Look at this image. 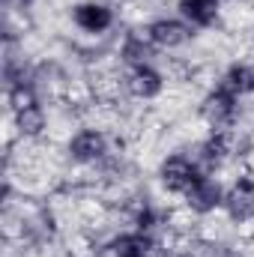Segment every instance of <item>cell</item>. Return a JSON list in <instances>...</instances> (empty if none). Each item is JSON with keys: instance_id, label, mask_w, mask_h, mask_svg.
<instances>
[{"instance_id": "1", "label": "cell", "mask_w": 254, "mask_h": 257, "mask_svg": "<svg viewBox=\"0 0 254 257\" xmlns=\"http://www.w3.org/2000/svg\"><path fill=\"white\" fill-rule=\"evenodd\" d=\"M114 156L111 138L105 128L96 126H81L66 138V159L78 168H99Z\"/></svg>"}, {"instance_id": "2", "label": "cell", "mask_w": 254, "mask_h": 257, "mask_svg": "<svg viewBox=\"0 0 254 257\" xmlns=\"http://www.w3.org/2000/svg\"><path fill=\"white\" fill-rule=\"evenodd\" d=\"M197 114L206 123V128H218V132H233L242 114V99L233 96L230 90H224L221 84H212L200 102H197Z\"/></svg>"}, {"instance_id": "3", "label": "cell", "mask_w": 254, "mask_h": 257, "mask_svg": "<svg viewBox=\"0 0 254 257\" xmlns=\"http://www.w3.org/2000/svg\"><path fill=\"white\" fill-rule=\"evenodd\" d=\"M200 174H203V168L197 165L194 153H183V150H174V153L162 156V162L156 168V180H159L162 192L174 194V197H183Z\"/></svg>"}, {"instance_id": "4", "label": "cell", "mask_w": 254, "mask_h": 257, "mask_svg": "<svg viewBox=\"0 0 254 257\" xmlns=\"http://www.w3.org/2000/svg\"><path fill=\"white\" fill-rule=\"evenodd\" d=\"M144 36L153 42L156 51L171 54V51H180L189 45L194 36V27H189L180 15H156L144 24Z\"/></svg>"}, {"instance_id": "5", "label": "cell", "mask_w": 254, "mask_h": 257, "mask_svg": "<svg viewBox=\"0 0 254 257\" xmlns=\"http://www.w3.org/2000/svg\"><path fill=\"white\" fill-rule=\"evenodd\" d=\"M120 84H123V93L135 102H156L168 90V78L156 63L129 66L123 72V78H120Z\"/></svg>"}, {"instance_id": "6", "label": "cell", "mask_w": 254, "mask_h": 257, "mask_svg": "<svg viewBox=\"0 0 254 257\" xmlns=\"http://www.w3.org/2000/svg\"><path fill=\"white\" fill-rule=\"evenodd\" d=\"M236 156V141L233 132H218L209 128L197 144H194V159L206 174H218L224 165H230V159Z\"/></svg>"}, {"instance_id": "7", "label": "cell", "mask_w": 254, "mask_h": 257, "mask_svg": "<svg viewBox=\"0 0 254 257\" xmlns=\"http://www.w3.org/2000/svg\"><path fill=\"white\" fill-rule=\"evenodd\" d=\"M224 192H227V186H224L215 174H206V171H203V174L194 180V186L183 194V203H186V209H189L191 215L206 218V215H212V212H221V206H224Z\"/></svg>"}, {"instance_id": "8", "label": "cell", "mask_w": 254, "mask_h": 257, "mask_svg": "<svg viewBox=\"0 0 254 257\" xmlns=\"http://www.w3.org/2000/svg\"><path fill=\"white\" fill-rule=\"evenodd\" d=\"M69 21L87 36H102L117 24V12L105 0H78L69 6Z\"/></svg>"}, {"instance_id": "9", "label": "cell", "mask_w": 254, "mask_h": 257, "mask_svg": "<svg viewBox=\"0 0 254 257\" xmlns=\"http://www.w3.org/2000/svg\"><path fill=\"white\" fill-rule=\"evenodd\" d=\"M221 212L233 224H251L254 221V177L251 174H239L233 183H227Z\"/></svg>"}, {"instance_id": "10", "label": "cell", "mask_w": 254, "mask_h": 257, "mask_svg": "<svg viewBox=\"0 0 254 257\" xmlns=\"http://www.w3.org/2000/svg\"><path fill=\"white\" fill-rule=\"evenodd\" d=\"M105 251H108V257H159L162 245H159L156 233L129 227V230H120L108 239Z\"/></svg>"}, {"instance_id": "11", "label": "cell", "mask_w": 254, "mask_h": 257, "mask_svg": "<svg viewBox=\"0 0 254 257\" xmlns=\"http://www.w3.org/2000/svg\"><path fill=\"white\" fill-rule=\"evenodd\" d=\"M9 123H12L15 135L21 141H39L48 132V108L42 105V99L27 102L24 108H18V111L9 114Z\"/></svg>"}, {"instance_id": "12", "label": "cell", "mask_w": 254, "mask_h": 257, "mask_svg": "<svg viewBox=\"0 0 254 257\" xmlns=\"http://www.w3.org/2000/svg\"><path fill=\"white\" fill-rule=\"evenodd\" d=\"M177 15L194 30H212L221 21V0H177Z\"/></svg>"}, {"instance_id": "13", "label": "cell", "mask_w": 254, "mask_h": 257, "mask_svg": "<svg viewBox=\"0 0 254 257\" xmlns=\"http://www.w3.org/2000/svg\"><path fill=\"white\" fill-rule=\"evenodd\" d=\"M156 48H153V42L144 36V30H135V33H126L123 39H120V48H117V57H120V63L123 69L129 66H144V63H156Z\"/></svg>"}, {"instance_id": "14", "label": "cell", "mask_w": 254, "mask_h": 257, "mask_svg": "<svg viewBox=\"0 0 254 257\" xmlns=\"http://www.w3.org/2000/svg\"><path fill=\"white\" fill-rule=\"evenodd\" d=\"M215 84H221L224 90H230L239 99H248V96H254V63H248V60L227 63L221 69V75H218Z\"/></svg>"}, {"instance_id": "15", "label": "cell", "mask_w": 254, "mask_h": 257, "mask_svg": "<svg viewBox=\"0 0 254 257\" xmlns=\"http://www.w3.org/2000/svg\"><path fill=\"white\" fill-rule=\"evenodd\" d=\"M9 3H12V0H9ZM15 3H21V6H30L33 0H15Z\"/></svg>"}, {"instance_id": "16", "label": "cell", "mask_w": 254, "mask_h": 257, "mask_svg": "<svg viewBox=\"0 0 254 257\" xmlns=\"http://www.w3.org/2000/svg\"><path fill=\"white\" fill-rule=\"evenodd\" d=\"M221 3H224V0H221Z\"/></svg>"}]
</instances>
